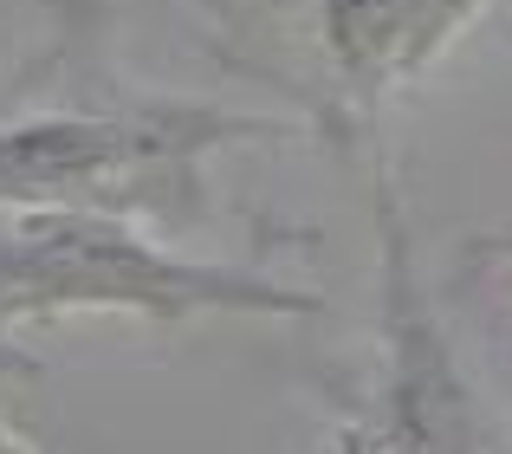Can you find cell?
<instances>
[{
    "mask_svg": "<svg viewBox=\"0 0 512 454\" xmlns=\"http://www.w3.org/2000/svg\"><path fill=\"white\" fill-rule=\"evenodd\" d=\"M124 305V312H312V299L227 266H188L85 208H0V351L26 318Z\"/></svg>",
    "mask_w": 512,
    "mask_h": 454,
    "instance_id": "1",
    "label": "cell"
},
{
    "mask_svg": "<svg viewBox=\"0 0 512 454\" xmlns=\"http://www.w3.org/2000/svg\"><path fill=\"white\" fill-rule=\"evenodd\" d=\"M467 0H318L325 13V46L344 65L350 85L376 91L402 78L415 59L441 46Z\"/></svg>",
    "mask_w": 512,
    "mask_h": 454,
    "instance_id": "3",
    "label": "cell"
},
{
    "mask_svg": "<svg viewBox=\"0 0 512 454\" xmlns=\"http://www.w3.org/2000/svg\"><path fill=\"white\" fill-rule=\"evenodd\" d=\"M227 117L208 111H26L0 124V208H156L169 189H195L188 163Z\"/></svg>",
    "mask_w": 512,
    "mask_h": 454,
    "instance_id": "2",
    "label": "cell"
},
{
    "mask_svg": "<svg viewBox=\"0 0 512 454\" xmlns=\"http://www.w3.org/2000/svg\"><path fill=\"white\" fill-rule=\"evenodd\" d=\"M350 454H363V448H350Z\"/></svg>",
    "mask_w": 512,
    "mask_h": 454,
    "instance_id": "4",
    "label": "cell"
}]
</instances>
